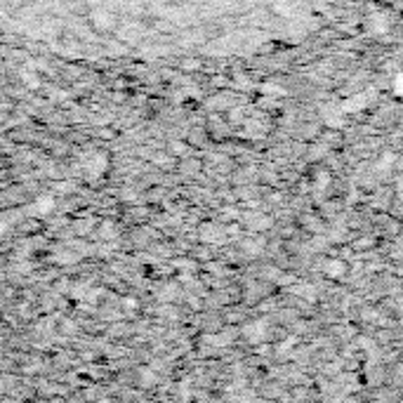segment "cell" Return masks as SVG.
<instances>
[{
  "mask_svg": "<svg viewBox=\"0 0 403 403\" xmlns=\"http://www.w3.org/2000/svg\"><path fill=\"white\" fill-rule=\"evenodd\" d=\"M99 236H102V241H113L116 239V224L104 222L102 226H99Z\"/></svg>",
  "mask_w": 403,
  "mask_h": 403,
  "instance_id": "52a82bcc",
  "label": "cell"
},
{
  "mask_svg": "<svg viewBox=\"0 0 403 403\" xmlns=\"http://www.w3.org/2000/svg\"><path fill=\"white\" fill-rule=\"evenodd\" d=\"M92 21H95V26H97V29H104V31H107V29H111V26L116 24V21H113V17L109 14V12H104V10H99V12H95V14H92Z\"/></svg>",
  "mask_w": 403,
  "mask_h": 403,
  "instance_id": "5b68a950",
  "label": "cell"
},
{
  "mask_svg": "<svg viewBox=\"0 0 403 403\" xmlns=\"http://www.w3.org/2000/svg\"><path fill=\"white\" fill-rule=\"evenodd\" d=\"M170 151H173L175 156H184V153H186V144H182V142H173V144H170Z\"/></svg>",
  "mask_w": 403,
  "mask_h": 403,
  "instance_id": "30bf717a",
  "label": "cell"
},
{
  "mask_svg": "<svg viewBox=\"0 0 403 403\" xmlns=\"http://www.w3.org/2000/svg\"><path fill=\"white\" fill-rule=\"evenodd\" d=\"M107 165H109V158L104 156V153H95L92 161H87V170H90L92 175H102L104 170H107Z\"/></svg>",
  "mask_w": 403,
  "mask_h": 403,
  "instance_id": "3957f363",
  "label": "cell"
},
{
  "mask_svg": "<svg viewBox=\"0 0 403 403\" xmlns=\"http://www.w3.org/2000/svg\"><path fill=\"white\" fill-rule=\"evenodd\" d=\"M0 356H3V354H0Z\"/></svg>",
  "mask_w": 403,
  "mask_h": 403,
  "instance_id": "e0dca14e",
  "label": "cell"
},
{
  "mask_svg": "<svg viewBox=\"0 0 403 403\" xmlns=\"http://www.w3.org/2000/svg\"><path fill=\"white\" fill-rule=\"evenodd\" d=\"M394 90H396V95H401V76H396V80H394Z\"/></svg>",
  "mask_w": 403,
  "mask_h": 403,
  "instance_id": "9a60e30c",
  "label": "cell"
},
{
  "mask_svg": "<svg viewBox=\"0 0 403 403\" xmlns=\"http://www.w3.org/2000/svg\"><path fill=\"white\" fill-rule=\"evenodd\" d=\"M62 330H66V333H74V330H76V323H74V321H64V323H62Z\"/></svg>",
  "mask_w": 403,
  "mask_h": 403,
  "instance_id": "7c38bea8",
  "label": "cell"
},
{
  "mask_svg": "<svg viewBox=\"0 0 403 403\" xmlns=\"http://www.w3.org/2000/svg\"><path fill=\"white\" fill-rule=\"evenodd\" d=\"M184 69H186V71H191V69H198V64L194 62V59H186V62H184Z\"/></svg>",
  "mask_w": 403,
  "mask_h": 403,
  "instance_id": "5bb4252c",
  "label": "cell"
},
{
  "mask_svg": "<svg viewBox=\"0 0 403 403\" xmlns=\"http://www.w3.org/2000/svg\"><path fill=\"white\" fill-rule=\"evenodd\" d=\"M262 246H264V241H262V239H259V241H248V243H246V250H250L252 255H257V252L262 250Z\"/></svg>",
  "mask_w": 403,
  "mask_h": 403,
  "instance_id": "9c48e42d",
  "label": "cell"
},
{
  "mask_svg": "<svg viewBox=\"0 0 403 403\" xmlns=\"http://www.w3.org/2000/svg\"><path fill=\"white\" fill-rule=\"evenodd\" d=\"M21 80H24V85L29 87V90H38V87H41V78H38V76L33 74L31 69L21 71Z\"/></svg>",
  "mask_w": 403,
  "mask_h": 403,
  "instance_id": "8992f818",
  "label": "cell"
},
{
  "mask_svg": "<svg viewBox=\"0 0 403 403\" xmlns=\"http://www.w3.org/2000/svg\"><path fill=\"white\" fill-rule=\"evenodd\" d=\"M137 305H140V302L132 300V297H125V300H123V307L125 309H137Z\"/></svg>",
  "mask_w": 403,
  "mask_h": 403,
  "instance_id": "8fae6325",
  "label": "cell"
},
{
  "mask_svg": "<svg viewBox=\"0 0 403 403\" xmlns=\"http://www.w3.org/2000/svg\"><path fill=\"white\" fill-rule=\"evenodd\" d=\"M5 231H8V224L0 222V236H5Z\"/></svg>",
  "mask_w": 403,
  "mask_h": 403,
  "instance_id": "2e32d148",
  "label": "cell"
},
{
  "mask_svg": "<svg viewBox=\"0 0 403 403\" xmlns=\"http://www.w3.org/2000/svg\"><path fill=\"white\" fill-rule=\"evenodd\" d=\"M328 184H330V175H328V173H321V175H318V179H316V191H318V194H321V191H323Z\"/></svg>",
  "mask_w": 403,
  "mask_h": 403,
  "instance_id": "ba28073f",
  "label": "cell"
},
{
  "mask_svg": "<svg viewBox=\"0 0 403 403\" xmlns=\"http://www.w3.org/2000/svg\"><path fill=\"white\" fill-rule=\"evenodd\" d=\"M267 321L264 318H259V321H255V323H250L246 328V335H248V340H252V342H262L264 338L269 335V328H267Z\"/></svg>",
  "mask_w": 403,
  "mask_h": 403,
  "instance_id": "6da1fadb",
  "label": "cell"
},
{
  "mask_svg": "<svg viewBox=\"0 0 403 403\" xmlns=\"http://www.w3.org/2000/svg\"><path fill=\"white\" fill-rule=\"evenodd\" d=\"M153 161L161 163V165H170V163H173V161H170V156H156V158H153Z\"/></svg>",
  "mask_w": 403,
  "mask_h": 403,
  "instance_id": "4fadbf2b",
  "label": "cell"
},
{
  "mask_svg": "<svg viewBox=\"0 0 403 403\" xmlns=\"http://www.w3.org/2000/svg\"><path fill=\"white\" fill-rule=\"evenodd\" d=\"M54 196H38V201H36V213L38 215H52L54 213Z\"/></svg>",
  "mask_w": 403,
  "mask_h": 403,
  "instance_id": "277c9868",
  "label": "cell"
},
{
  "mask_svg": "<svg viewBox=\"0 0 403 403\" xmlns=\"http://www.w3.org/2000/svg\"><path fill=\"white\" fill-rule=\"evenodd\" d=\"M325 274H328L330 279H342V276L347 274V264L342 262V259H328V262H325Z\"/></svg>",
  "mask_w": 403,
  "mask_h": 403,
  "instance_id": "7a4b0ae2",
  "label": "cell"
}]
</instances>
